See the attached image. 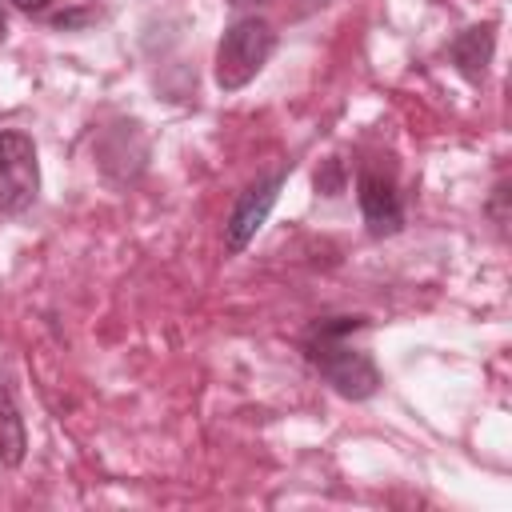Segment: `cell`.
<instances>
[{
    "instance_id": "cell-10",
    "label": "cell",
    "mask_w": 512,
    "mask_h": 512,
    "mask_svg": "<svg viewBox=\"0 0 512 512\" xmlns=\"http://www.w3.org/2000/svg\"><path fill=\"white\" fill-rule=\"evenodd\" d=\"M8 36V24H4V12H0V40Z\"/></svg>"
},
{
    "instance_id": "cell-1",
    "label": "cell",
    "mask_w": 512,
    "mask_h": 512,
    "mask_svg": "<svg viewBox=\"0 0 512 512\" xmlns=\"http://www.w3.org/2000/svg\"><path fill=\"white\" fill-rule=\"evenodd\" d=\"M368 320L364 316H328L316 320L304 336V356L308 364L332 384L336 396L344 400H368L380 392V368L364 348H352L348 336L360 332Z\"/></svg>"
},
{
    "instance_id": "cell-4",
    "label": "cell",
    "mask_w": 512,
    "mask_h": 512,
    "mask_svg": "<svg viewBox=\"0 0 512 512\" xmlns=\"http://www.w3.org/2000/svg\"><path fill=\"white\" fill-rule=\"evenodd\" d=\"M284 168L280 172H272V176H260L256 184H248L240 196H236V204H232V212H228V220H224V252L228 256H240L252 240H256V232L268 224V216H272V208H276V196H280V188H284Z\"/></svg>"
},
{
    "instance_id": "cell-5",
    "label": "cell",
    "mask_w": 512,
    "mask_h": 512,
    "mask_svg": "<svg viewBox=\"0 0 512 512\" xmlns=\"http://www.w3.org/2000/svg\"><path fill=\"white\" fill-rule=\"evenodd\" d=\"M356 204H360V216L368 224V236L384 240V236H396L404 228V204H400L396 180L388 172L360 168V176H356Z\"/></svg>"
},
{
    "instance_id": "cell-11",
    "label": "cell",
    "mask_w": 512,
    "mask_h": 512,
    "mask_svg": "<svg viewBox=\"0 0 512 512\" xmlns=\"http://www.w3.org/2000/svg\"><path fill=\"white\" fill-rule=\"evenodd\" d=\"M4 396H12V392H8V388H4V384H0V404H4Z\"/></svg>"
},
{
    "instance_id": "cell-7",
    "label": "cell",
    "mask_w": 512,
    "mask_h": 512,
    "mask_svg": "<svg viewBox=\"0 0 512 512\" xmlns=\"http://www.w3.org/2000/svg\"><path fill=\"white\" fill-rule=\"evenodd\" d=\"M344 184H348L344 160L328 156V160H324V164L316 168V192H320V196H340V192H344Z\"/></svg>"
},
{
    "instance_id": "cell-6",
    "label": "cell",
    "mask_w": 512,
    "mask_h": 512,
    "mask_svg": "<svg viewBox=\"0 0 512 512\" xmlns=\"http://www.w3.org/2000/svg\"><path fill=\"white\" fill-rule=\"evenodd\" d=\"M492 52H496V24H472L464 28L452 44H448V56L456 64V72L468 80V84H480L488 64H492Z\"/></svg>"
},
{
    "instance_id": "cell-3",
    "label": "cell",
    "mask_w": 512,
    "mask_h": 512,
    "mask_svg": "<svg viewBox=\"0 0 512 512\" xmlns=\"http://www.w3.org/2000/svg\"><path fill=\"white\" fill-rule=\"evenodd\" d=\"M40 196V160L28 132L4 128L0 132V212L20 216Z\"/></svg>"
},
{
    "instance_id": "cell-9",
    "label": "cell",
    "mask_w": 512,
    "mask_h": 512,
    "mask_svg": "<svg viewBox=\"0 0 512 512\" xmlns=\"http://www.w3.org/2000/svg\"><path fill=\"white\" fill-rule=\"evenodd\" d=\"M12 4H16L20 12H44V8L52 4V0H12Z\"/></svg>"
},
{
    "instance_id": "cell-8",
    "label": "cell",
    "mask_w": 512,
    "mask_h": 512,
    "mask_svg": "<svg viewBox=\"0 0 512 512\" xmlns=\"http://www.w3.org/2000/svg\"><path fill=\"white\" fill-rule=\"evenodd\" d=\"M504 196H508V184H496V188H492V200H488V212H492L496 224L508 220V212H504Z\"/></svg>"
},
{
    "instance_id": "cell-2",
    "label": "cell",
    "mask_w": 512,
    "mask_h": 512,
    "mask_svg": "<svg viewBox=\"0 0 512 512\" xmlns=\"http://www.w3.org/2000/svg\"><path fill=\"white\" fill-rule=\"evenodd\" d=\"M276 52V32L264 16H236L220 44H216V88L220 92H240L260 76V68Z\"/></svg>"
}]
</instances>
